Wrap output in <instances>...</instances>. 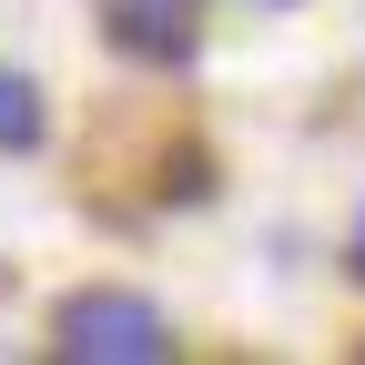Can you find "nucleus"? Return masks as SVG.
I'll return each instance as SVG.
<instances>
[{
    "mask_svg": "<svg viewBox=\"0 0 365 365\" xmlns=\"http://www.w3.org/2000/svg\"><path fill=\"white\" fill-rule=\"evenodd\" d=\"M355 264H365V223H355Z\"/></svg>",
    "mask_w": 365,
    "mask_h": 365,
    "instance_id": "20e7f679",
    "label": "nucleus"
},
{
    "mask_svg": "<svg viewBox=\"0 0 365 365\" xmlns=\"http://www.w3.org/2000/svg\"><path fill=\"white\" fill-rule=\"evenodd\" d=\"M51 345H61L71 365H163V355H173V325H163V304L91 284V294H71V304H61Z\"/></svg>",
    "mask_w": 365,
    "mask_h": 365,
    "instance_id": "f257e3e1",
    "label": "nucleus"
},
{
    "mask_svg": "<svg viewBox=\"0 0 365 365\" xmlns=\"http://www.w3.org/2000/svg\"><path fill=\"white\" fill-rule=\"evenodd\" d=\"M41 143V91L21 71H0V153H31Z\"/></svg>",
    "mask_w": 365,
    "mask_h": 365,
    "instance_id": "7ed1b4c3",
    "label": "nucleus"
},
{
    "mask_svg": "<svg viewBox=\"0 0 365 365\" xmlns=\"http://www.w3.org/2000/svg\"><path fill=\"white\" fill-rule=\"evenodd\" d=\"M254 11H284V0H254Z\"/></svg>",
    "mask_w": 365,
    "mask_h": 365,
    "instance_id": "39448f33",
    "label": "nucleus"
},
{
    "mask_svg": "<svg viewBox=\"0 0 365 365\" xmlns=\"http://www.w3.org/2000/svg\"><path fill=\"white\" fill-rule=\"evenodd\" d=\"M102 31L122 41L132 61H193L203 0H102Z\"/></svg>",
    "mask_w": 365,
    "mask_h": 365,
    "instance_id": "f03ea898",
    "label": "nucleus"
}]
</instances>
